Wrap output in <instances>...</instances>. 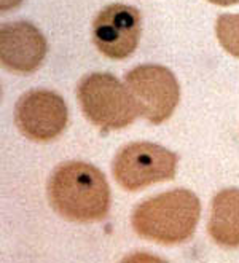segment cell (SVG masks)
Wrapping results in <instances>:
<instances>
[{
	"label": "cell",
	"mask_w": 239,
	"mask_h": 263,
	"mask_svg": "<svg viewBox=\"0 0 239 263\" xmlns=\"http://www.w3.org/2000/svg\"><path fill=\"white\" fill-rule=\"evenodd\" d=\"M48 199L72 222L102 220L110 208V187L98 167L83 161L59 164L48 180Z\"/></svg>",
	"instance_id": "1"
},
{
	"label": "cell",
	"mask_w": 239,
	"mask_h": 263,
	"mask_svg": "<svg viewBox=\"0 0 239 263\" xmlns=\"http://www.w3.org/2000/svg\"><path fill=\"white\" fill-rule=\"evenodd\" d=\"M201 215L198 196L190 190H171L140 203L133 212L136 233L159 244H180L195 233Z\"/></svg>",
	"instance_id": "2"
},
{
	"label": "cell",
	"mask_w": 239,
	"mask_h": 263,
	"mask_svg": "<svg viewBox=\"0 0 239 263\" xmlns=\"http://www.w3.org/2000/svg\"><path fill=\"white\" fill-rule=\"evenodd\" d=\"M77 96L86 118L105 131L123 129L139 115L130 89L112 73L83 77Z\"/></svg>",
	"instance_id": "3"
},
{
	"label": "cell",
	"mask_w": 239,
	"mask_h": 263,
	"mask_svg": "<svg viewBox=\"0 0 239 263\" xmlns=\"http://www.w3.org/2000/svg\"><path fill=\"white\" fill-rule=\"evenodd\" d=\"M177 171V155L152 142L124 145L114 160L112 173L127 192H137L149 185L172 180Z\"/></svg>",
	"instance_id": "4"
},
{
	"label": "cell",
	"mask_w": 239,
	"mask_h": 263,
	"mask_svg": "<svg viewBox=\"0 0 239 263\" xmlns=\"http://www.w3.org/2000/svg\"><path fill=\"white\" fill-rule=\"evenodd\" d=\"M124 80L139 115L153 125L166 121L180 101L179 82L168 67L156 64L137 66L126 73Z\"/></svg>",
	"instance_id": "5"
},
{
	"label": "cell",
	"mask_w": 239,
	"mask_h": 263,
	"mask_svg": "<svg viewBox=\"0 0 239 263\" xmlns=\"http://www.w3.org/2000/svg\"><path fill=\"white\" fill-rule=\"evenodd\" d=\"M69 121L64 99L48 89H30L20 98L14 123L23 136L34 142H50L62 134Z\"/></svg>",
	"instance_id": "6"
},
{
	"label": "cell",
	"mask_w": 239,
	"mask_h": 263,
	"mask_svg": "<svg viewBox=\"0 0 239 263\" xmlns=\"http://www.w3.org/2000/svg\"><path fill=\"white\" fill-rule=\"evenodd\" d=\"M142 16L137 8L112 4L99 11L93 23V42L110 59L130 58L139 45Z\"/></svg>",
	"instance_id": "7"
},
{
	"label": "cell",
	"mask_w": 239,
	"mask_h": 263,
	"mask_svg": "<svg viewBox=\"0 0 239 263\" xmlns=\"http://www.w3.org/2000/svg\"><path fill=\"white\" fill-rule=\"evenodd\" d=\"M46 56V40L30 23H7L0 30V58L5 69L16 73L35 72Z\"/></svg>",
	"instance_id": "8"
},
{
	"label": "cell",
	"mask_w": 239,
	"mask_h": 263,
	"mask_svg": "<svg viewBox=\"0 0 239 263\" xmlns=\"http://www.w3.org/2000/svg\"><path fill=\"white\" fill-rule=\"evenodd\" d=\"M209 235L225 247H239V189L218 192L211 206Z\"/></svg>",
	"instance_id": "9"
},
{
	"label": "cell",
	"mask_w": 239,
	"mask_h": 263,
	"mask_svg": "<svg viewBox=\"0 0 239 263\" xmlns=\"http://www.w3.org/2000/svg\"><path fill=\"white\" fill-rule=\"evenodd\" d=\"M215 34L225 51L239 58V14H220L215 23Z\"/></svg>",
	"instance_id": "10"
},
{
	"label": "cell",
	"mask_w": 239,
	"mask_h": 263,
	"mask_svg": "<svg viewBox=\"0 0 239 263\" xmlns=\"http://www.w3.org/2000/svg\"><path fill=\"white\" fill-rule=\"evenodd\" d=\"M21 2H23V0H2L0 7H2V11H8L11 8H16Z\"/></svg>",
	"instance_id": "11"
},
{
	"label": "cell",
	"mask_w": 239,
	"mask_h": 263,
	"mask_svg": "<svg viewBox=\"0 0 239 263\" xmlns=\"http://www.w3.org/2000/svg\"><path fill=\"white\" fill-rule=\"evenodd\" d=\"M207 2L220 5V7H230V5H236L239 4V0H207Z\"/></svg>",
	"instance_id": "12"
}]
</instances>
